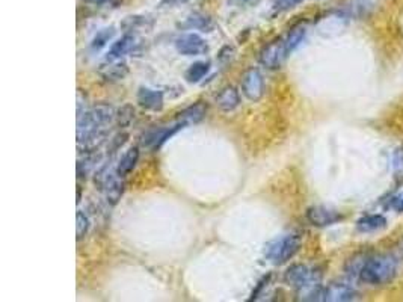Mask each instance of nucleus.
<instances>
[{
	"mask_svg": "<svg viewBox=\"0 0 403 302\" xmlns=\"http://www.w3.org/2000/svg\"><path fill=\"white\" fill-rule=\"evenodd\" d=\"M391 168L396 183L403 181V147H397L391 154Z\"/></svg>",
	"mask_w": 403,
	"mask_h": 302,
	"instance_id": "obj_24",
	"label": "nucleus"
},
{
	"mask_svg": "<svg viewBox=\"0 0 403 302\" xmlns=\"http://www.w3.org/2000/svg\"><path fill=\"white\" fill-rule=\"evenodd\" d=\"M183 124L178 123L176 120V123L171 124V125H165V127H153V129H149L144 133V137L141 138L142 145L149 147L153 150H159L165 142H167L172 134H176L178 130L183 129Z\"/></svg>",
	"mask_w": 403,
	"mask_h": 302,
	"instance_id": "obj_7",
	"label": "nucleus"
},
{
	"mask_svg": "<svg viewBox=\"0 0 403 302\" xmlns=\"http://www.w3.org/2000/svg\"><path fill=\"white\" fill-rule=\"evenodd\" d=\"M100 150L90 151V153H82L77 161V177L86 179L90 174L97 168V163L100 162Z\"/></svg>",
	"mask_w": 403,
	"mask_h": 302,
	"instance_id": "obj_17",
	"label": "nucleus"
},
{
	"mask_svg": "<svg viewBox=\"0 0 403 302\" xmlns=\"http://www.w3.org/2000/svg\"><path fill=\"white\" fill-rule=\"evenodd\" d=\"M205 114H207V108L203 103H196V105H192L186 108L185 110H181L177 117V121L183 124L185 127L192 125V124H198L205 118Z\"/></svg>",
	"mask_w": 403,
	"mask_h": 302,
	"instance_id": "obj_16",
	"label": "nucleus"
},
{
	"mask_svg": "<svg viewBox=\"0 0 403 302\" xmlns=\"http://www.w3.org/2000/svg\"><path fill=\"white\" fill-rule=\"evenodd\" d=\"M76 222H77V225H76L77 241H82L90 230V218L86 217L82 210H79L77 217H76Z\"/></svg>",
	"mask_w": 403,
	"mask_h": 302,
	"instance_id": "obj_26",
	"label": "nucleus"
},
{
	"mask_svg": "<svg viewBox=\"0 0 403 302\" xmlns=\"http://www.w3.org/2000/svg\"><path fill=\"white\" fill-rule=\"evenodd\" d=\"M153 28V20L147 15H129L121 23V29L125 34L136 35L139 32H148Z\"/></svg>",
	"mask_w": 403,
	"mask_h": 302,
	"instance_id": "obj_14",
	"label": "nucleus"
},
{
	"mask_svg": "<svg viewBox=\"0 0 403 302\" xmlns=\"http://www.w3.org/2000/svg\"><path fill=\"white\" fill-rule=\"evenodd\" d=\"M90 103H88V95H86L82 90L77 91V117H82L90 110Z\"/></svg>",
	"mask_w": 403,
	"mask_h": 302,
	"instance_id": "obj_29",
	"label": "nucleus"
},
{
	"mask_svg": "<svg viewBox=\"0 0 403 302\" xmlns=\"http://www.w3.org/2000/svg\"><path fill=\"white\" fill-rule=\"evenodd\" d=\"M176 49L185 57H200L209 52V44L200 35L185 34L176 39Z\"/></svg>",
	"mask_w": 403,
	"mask_h": 302,
	"instance_id": "obj_8",
	"label": "nucleus"
},
{
	"mask_svg": "<svg viewBox=\"0 0 403 302\" xmlns=\"http://www.w3.org/2000/svg\"><path fill=\"white\" fill-rule=\"evenodd\" d=\"M100 74L103 79H106L109 82H118L123 81V79L129 74V67L127 63L120 61H109L107 66L100 70Z\"/></svg>",
	"mask_w": 403,
	"mask_h": 302,
	"instance_id": "obj_18",
	"label": "nucleus"
},
{
	"mask_svg": "<svg viewBox=\"0 0 403 302\" xmlns=\"http://www.w3.org/2000/svg\"><path fill=\"white\" fill-rule=\"evenodd\" d=\"M231 2L240 8H249L258 3V0H231Z\"/></svg>",
	"mask_w": 403,
	"mask_h": 302,
	"instance_id": "obj_32",
	"label": "nucleus"
},
{
	"mask_svg": "<svg viewBox=\"0 0 403 302\" xmlns=\"http://www.w3.org/2000/svg\"><path fill=\"white\" fill-rule=\"evenodd\" d=\"M129 134L127 133H118L112 139H109V145H107V153L109 154H114L115 151L120 150L124 144L125 141H127Z\"/></svg>",
	"mask_w": 403,
	"mask_h": 302,
	"instance_id": "obj_27",
	"label": "nucleus"
},
{
	"mask_svg": "<svg viewBox=\"0 0 403 302\" xmlns=\"http://www.w3.org/2000/svg\"><path fill=\"white\" fill-rule=\"evenodd\" d=\"M284 281L291 285L302 301H322V274L316 268L293 265L284 274Z\"/></svg>",
	"mask_w": 403,
	"mask_h": 302,
	"instance_id": "obj_1",
	"label": "nucleus"
},
{
	"mask_svg": "<svg viewBox=\"0 0 403 302\" xmlns=\"http://www.w3.org/2000/svg\"><path fill=\"white\" fill-rule=\"evenodd\" d=\"M134 44H136V38L132 34H125L123 38L118 39L116 43L110 46V49L106 54V61H120L124 54L133 50Z\"/></svg>",
	"mask_w": 403,
	"mask_h": 302,
	"instance_id": "obj_15",
	"label": "nucleus"
},
{
	"mask_svg": "<svg viewBox=\"0 0 403 302\" xmlns=\"http://www.w3.org/2000/svg\"><path fill=\"white\" fill-rule=\"evenodd\" d=\"M94 183H96L97 189L105 197L109 205H116L118 201L121 200L125 185L123 177L116 171V166L109 165V162L103 165L101 168L97 170Z\"/></svg>",
	"mask_w": 403,
	"mask_h": 302,
	"instance_id": "obj_3",
	"label": "nucleus"
},
{
	"mask_svg": "<svg viewBox=\"0 0 403 302\" xmlns=\"http://www.w3.org/2000/svg\"><path fill=\"white\" fill-rule=\"evenodd\" d=\"M386 227V219L382 214H366L357 222V228L361 233H375Z\"/></svg>",
	"mask_w": 403,
	"mask_h": 302,
	"instance_id": "obj_20",
	"label": "nucleus"
},
{
	"mask_svg": "<svg viewBox=\"0 0 403 302\" xmlns=\"http://www.w3.org/2000/svg\"><path fill=\"white\" fill-rule=\"evenodd\" d=\"M210 63L209 62H195L186 71V81L191 83L200 82L201 79L209 73Z\"/></svg>",
	"mask_w": 403,
	"mask_h": 302,
	"instance_id": "obj_23",
	"label": "nucleus"
},
{
	"mask_svg": "<svg viewBox=\"0 0 403 302\" xmlns=\"http://www.w3.org/2000/svg\"><path fill=\"white\" fill-rule=\"evenodd\" d=\"M307 219L314 227H329L343 219V214L327 205H313L307 210Z\"/></svg>",
	"mask_w": 403,
	"mask_h": 302,
	"instance_id": "obj_9",
	"label": "nucleus"
},
{
	"mask_svg": "<svg viewBox=\"0 0 403 302\" xmlns=\"http://www.w3.org/2000/svg\"><path fill=\"white\" fill-rule=\"evenodd\" d=\"M301 236L296 233L282 234L265 246V257L267 261L278 266L287 263L296 256V252L301 248Z\"/></svg>",
	"mask_w": 403,
	"mask_h": 302,
	"instance_id": "obj_4",
	"label": "nucleus"
},
{
	"mask_svg": "<svg viewBox=\"0 0 403 302\" xmlns=\"http://www.w3.org/2000/svg\"><path fill=\"white\" fill-rule=\"evenodd\" d=\"M304 0H273V10L275 12H284L289 10H293L299 3H302Z\"/></svg>",
	"mask_w": 403,
	"mask_h": 302,
	"instance_id": "obj_28",
	"label": "nucleus"
},
{
	"mask_svg": "<svg viewBox=\"0 0 403 302\" xmlns=\"http://www.w3.org/2000/svg\"><path fill=\"white\" fill-rule=\"evenodd\" d=\"M234 53H236V50H234V47H231V46H225L223 50L219 52V54H218V59L223 62V63H225V62H230L233 58H234Z\"/></svg>",
	"mask_w": 403,
	"mask_h": 302,
	"instance_id": "obj_30",
	"label": "nucleus"
},
{
	"mask_svg": "<svg viewBox=\"0 0 403 302\" xmlns=\"http://www.w3.org/2000/svg\"><path fill=\"white\" fill-rule=\"evenodd\" d=\"M307 35V26L305 25H296L290 29V32L287 34V37L284 38V46H286V50L287 54H290L291 52H295L301 43L304 41V38Z\"/></svg>",
	"mask_w": 403,
	"mask_h": 302,
	"instance_id": "obj_21",
	"label": "nucleus"
},
{
	"mask_svg": "<svg viewBox=\"0 0 403 302\" xmlns=\"http://www.w3.org/2000/svg\"><path fill=\"white\" fill-rule=\"evenodd\" d=\"M138 161H139V148L138 147H130L116 163L118 174H120L123 179L125 176H129V174L134 170V166H136Z\"/></svg>",
	"mask_w": 403,
	"mask_h": 302,
	"instance_id": "obj_19",
	"label": "nucleus"
},
{
	"mask_svg": "<svg viewBox=\"0 0 403 302\" xmlns=\"http://www.w3.org/2000/svg\"><path fill=\"white\" fill-rule=\"evenodd\" d=\"M134 117H136L134 108L132 105H124L115 112V124L120 129H125V127H129L134 121Z\"/></svg>",
	"mask_w": 403,
	"mask_h": 302,
	"instance_id": "obj_22",
	"label": "nucleus"
},
{
	"mask_svg": "<svg viewBox=\"0 0 403 302\" xmlns=\"http://www.w3.org/2000/svg\"><path fill=\"white\" fill-rule=\"evenodd\" d=\"M114 35H115V29L114 28H105V29L99 30L97 35L94 37L92 43H91L92 50L103 49V47H105L110 41V39L114 38Z\"/></svg>",
	"mask_w": 403,
	"mask_h": 302,
	"instance_id": "obj_25",
	"label": "nucleus"
},
{
	"mask_svg": "<svg viewBox=\"0 0 403 302\" xmlns=\"http://www.w3.org/2000/svg\"><path fill=\"white\" fill-rule=\"evenodd\" d=\"M289 57L286 46H284V39L278 38L273 39L272 43L265 46L258 54V61L267 70H278L281 67L282 61Z\"/></svg>",
	"mask_w": 403,
	"mask_h": 302,
	"instance_id": "obj_5",
	"label": "nucleus"
},
{
	"mask_svg": "<svg viewBox=\"0 0 403 302\" xmlns=\"http://www.w3.org/2000/svg\"><path fill=\"white\" fill-rule=\"evenodd\" d=\"M138 103L141 108L159 112V110L163 109V92L142 86L138 91Z\"/></svg>",
	"mask_w": 403,
	"mask_h": 302,
	"instance_id": "obj_11",
	"label": "nucleus"
},
{
	"mask_svg": "<svg viewBox=\"0 0 403 302\" xmlns=\"http://www.w3.org/2000/svg\"><path fill=\"white\" fill-rule=\"evenodd\" d=\"M389 208L397 213H403V192L394 195L391 198L390 203H389Z\"/></svg>",
	"mask_w": 403,
	"mask_h": 302,
	"instance_id": "obj_31",
	"label": "nucleus"
},
{
	"mask_svg": "<svg viewBox=\"0 0 403 302\" xmlns=\"http://www.w3.org/2000/svg\"><path fill=\"white\" fill-rule=\"evenodd\" d=\"M242 92L249 101H258L265 95V79L257 68H249L242 76Z\"/></svg>",
	"mask_w": 403,
	"mask_h": 302,
	"instance_id": "obj_6",
	"label": "nucleus"
},
{
	"mask_svg": "<svg viewBox=\"0 0 403 302\" xmlns=\"http://www.w3.org/2000/svg\"><path fill=\"white\" fill-rule=\"evenodd\" d=\"M178 28L189 29V30H200V32H211L215 28L211 17L204 12H192L189 14L183 23H180Z\"/></svg>",
	"mask_w": 403,
	"mask_h": 302,
	"instance_id": "obj_12",
	"label": "nucleus"
},
{
	"mask_svg": "<svg viewBox=\"0 0 403 302\" xmlns=\"http://www.w3.org/2000/svg\"><path fill=\"white\" fill-rule=\"evenodd\" d=\"M85 3H90V5H97V6H100V5H106V3H110L112 2V0H83Z\"/></svg>",
	"mask_w": 403,
	"mask_h": 302,
	"instance_id": "obj_33",
	"label": "nucleus"
},
{
	"mask_svg": "<svg viewBox=\"0 0 403 302\" xmlns=\"http://www.w3.org/2000/svg\"><path fill=\"white\" fill-rule=\"evenodd\" d=\"M397 272V261L389 254H379L375 257H367L360 268L358 278L370 285H381L390 283Z\"/></svg>",
	"mask_w": 403,
	"mask_h": 302,
	"instance_id": "obj_2",
	"label": "nucleus"
},
{
	"mask_svg": "<svg viewBox=\"0 0 403 302\" xmlns=\"http://www.w3.org/2000/svg\"><path fill=\"white\" fill-rule=\"evenodd\" d=\"M358 296V292L352 285L346 283H331L327 288H323L322 301L327 302H349L355 301Z\"/></svg>",
	"mask_w": 403,
	"mask_h": 302,
	"instance_id": "obj_10",
	"label": "nucleus"
},
{
	"mask_svg": "<svg viewBox=\"0 0 403 302\" xmlns=\"http://www.w3.org/2000/svg\"><path fill=\"white\" fill-rule=\"evenodd\" d=\"M240 105V94L234 86H225L216 95V106L224 112H233Z\"/></svg>",
	"mask_w": 403,
	"mask_h": 302,
	"instance_id": "obj_13",
	"label": "nucleus"
}]
</instances>
